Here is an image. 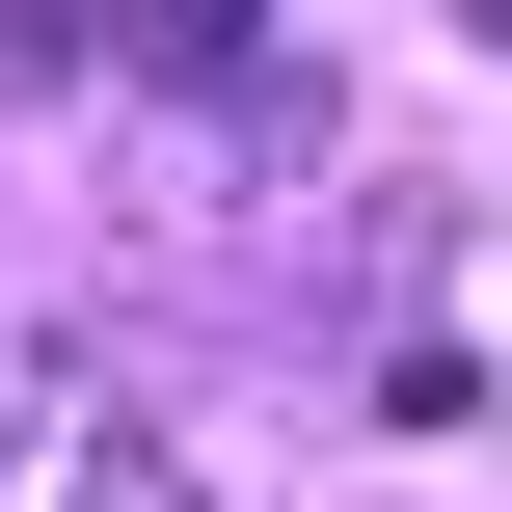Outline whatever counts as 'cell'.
<instances>
[{
	"instance_id": "277c9868",
	"label": "cell",
	"mask_w": 512,
	"mask_h": 512,
	"mask_svg": "<svg viewBox=\"0 0 512 512\" xmlns=\"http://www.w3.org/2000/svg\"><path fill=\"white\" fill-rule=\"evenodd\" d=\"M0 432H27V378H0Z\"/></svg>"
},
{
	"instance_id": "7a4b0ae2",
	"label": "cell",
	"mask_w": 512,
	"mask_h": 512,
	"mask_svg": "<svg viewBox=\"0 0 512 512\" xmlns=\"http://www.w3.org/2000/svg\"><path fill=\"white\" fill-rule=\"evenodd\" d=\"M54 512H189V459H162V432H108V459H81Z\"/></svg>"
},
{
	"instance_id": "3957f363",
	"label": "cell",
	"mask_w": 512,
	"mask_h": 512,
	"mask_svg": "<svg viewBox=\"0 0 512 512\" xmlns=\"http://www.w3.org/2000/svg\"><path fill=\"white\" fill-rule=\"evenodd\" d=\"M459 27H486V54H512V0H459Z\"/></svg>"
},
{
	"instance_id": "6da1fadb",
	"label": "cell",
	"mask_w": 512,
	"mask_h": 512,
	"mask_svg": "<svg viewBox=\"0 0 512 512\" xmlns=\"http://www.w3.org/2000/svg\"><path fill=\"white\" fill-rule=\"evenodd\" d=\"M243 27L270 0H108V54H162V81H243Z\"/></svg>"
}]
</instances>
